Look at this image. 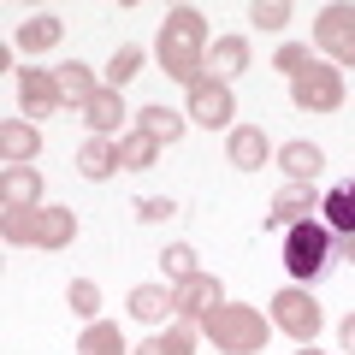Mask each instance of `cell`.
<instances>
[{
    "mask_svg": "<svg viewBox=\"0 0 355 355\" xmlns=\"http://www.w3.org/2000/svg\"><path fill=\"white\" fill-rule=\"evenodd\" d=\"M207 18L196 12V6H172L166 12V24H160V71L172 77V83H184V89H196L207 77Z\"/></svg>",
    "mask_w": 355,
    "mask_h": 355,
    "instance_id": "obj_1",
    "label": "cell"
},
{
    "mask_svg": "<svg viewBox=\"0 0 355 355\" xmlns=\"http://www.w3.org/2000/svg\"><path fill=\"white\" fill-rule=\"evenodd\" d=\"M202 331L214 338L219 355H261L266 338H272V320H266L261 308H249V302H219L214 314L202 320Z\"/></svg>",
    "mask_w": 355,
    "mask_h": 355,
    "instance_id": "obj_2",
    "label": "cell"
},
{
    "mask_svg": "<svg viewBox=\"0 0 355 355\" xmlns=\"http://www.w3.org/2000/svg\"><path fill=\"white\" fill-rule=\"evenodd\" d=\"M331 231H326V219H302V225H291L284 231V272H291L296 284H308V279H320L331 266Z\"/></svg>",
    "mask_w": 355,
    "mask_h": 355,
    "instance_id": "obj_3",
    "label": "cell"
},
{
    "mask_svg": "<svg viewBox=\"0 0 355 355\" xmlns=\"http://www.w3.org/2000/svg\"><path fill=\"white\" fill-rule=\"evenodd\" d=\"M272 326H279L284 338H296V343H314L320 326H326V314H320V302H314L308 284H284V291L272 296Z\"/></svg>",
    "mask_w": 355,
    "mask_h": 355,
    "instance_id": "obj_4",
    "label": "cell"
},
{
    "mask_svg": "<svg viewBox=\"0 0 355 355\" xmlns=\"http://www.w3.org/2000/svg\"><path fill=\"white\" fill-rule=\"evenodd\" d=\"M291 101L302 107V113H338V107H343V71L314 60V65L291 83Z\"/></svg>",
    "mask_w": 355,
    "mask_h": 355,
    "instance_id": "obj_5",
    "label": "cell"
},
{
    "mask_svg": "<svg viewBox=\"0 0 355 355\" xmlns=\"http://www.w3.org/2000/svg\"><path fill=\"white\" fill-rule=\"evenodd\" d=\"M314 42H320V53H331L338 71H349L355 65V6H326L314 18Z\"/></svg>",
    "mask_w": 355,
    "mask_h": 355,
    "instance_id": "obj_6",
    "label": "cell"
},
{
    "mask_svg": "<svg viewBox=\"0 0 355 355\" xmlns=\"http://www.w3.org/2000/svg\"><path fill=\"white\" fill-rule=\"evenodd\" d=\"M231 119H237V101H231V83H219V77H202V83L190 89V125L225 130Z\"/></svg>",
    "mask_w": 355,
    "mask_h": 355,
    "instance_id": "obj_7",
    "label": "cell"
},
{
    "mask_svg": "<svg viewBox=\"0 0 355 355\" xmlns=\"http://www.w3.org/2000/svg\"><path fill=\"white\" fill-rule=\"evenodd\" d=\"M320 202H326V196H320L314 184H284V190L272 196L266 231H291V225H302V219H320Z\"/></svg>",
    "mask_w": 355,
    "mask_h": 355,
    "instance_id": "obj_8",
    "label": "cell"
},
{
    "mask_svg": "<svg viewBox=\"0 0 355 355\" xmlns=\"http://www.w3.org/2000/svg\"><path fill=\"white\" fill-rule=\"evenodd\" d=\"M172 302H178V314H184V320H207L219 302H225V284H219L214 272H196V279L172 284Z\"/></svg>",
    "mask_w": 355,
    "mask_h": 355,
    "instance_id": "obj_9",
    "label": "cell"
},
{
    "mask_svg": "<svg viewBox=\"0 0 355 355\" xmlns=\"http://www.w3.org/2000/svg\"><path fill=\"white\" fill-rule=\"evenodd\" d=\"M18 101H24V119H48V113H60L65 107V95H60V77L53 71H18Z\"/></svg>",
    "mask_w": 355,
    "mask_h": 355,
    "instance_id": "obj_10",
    "label": "cell"
},
{
    "mask_svg": "<svg viewBox=\"0 0 355 355\" xmlns=\"http://www.w3.org/2000/svg\"><path fill=\"white\" fill-rule=\"evenodd\" d=\"M225 154H231V166H237V172H261V166L272 160V142H266L261 125H231Z\"/></svg>",
    "mask_w": 355,
    "mask_h": 355,
    "instance_id": "obj_11",
    "label": "cell"
},
{
    "mask_svg": "<svg viewBox=\"0 0 355 355\" xmlns=\"http://www.w3.org/2000/svg\"><path fill=\"white\" fill-rule=\"evenodd\" d=\"M36 154H42V130L30 119H6L0 125V160L6 166H30Z\"/></svg>",
    "mask_w": 355,
    "mask_h": 355,
    "instance_id": "obj_12",
    "label": "cell"
},
{
    "mask_svg": "<svg viewBox=\"0 0 355 355\" xmlns=\"http://www.w3.org/2000/svg\"><path fill=\"white\" fill-rule=\"evenodd\" d=\"M320 219H326L331 237H355V178H343V184H331V190H326Z\"/></svg>",
    "mask_w": 355,
    "mask_h": 355,
    "instance_id": "obj_13",
    "label": "cell"
},
{
    "mask_svg": "<svg viewBox=\"0 0 355 355\" xmlns=\"http://www.w3.org/2000/svg\"><path fill=\"white\" fill-rule=\"evenodd\" d=\"M60 42H65V24H60L53 12H36V18H24V24H18L12 48L30 60V53H48V48H60Z\"/></svg>",
    "mask_w": 355,
    "mask_h": 355,
    "instance_id": "obj_14",
    "label": "cell"
},
{
    "mask_svg": "<svg viewBox=\"0 0 355 355\" xmlns=\"http://www.w3.org/2000/svg\"><path fill=\"white\" fill-rule=\"evenodd\" d=\"M77 172H83L89 184H107L113 172H125V166H119V142L113 137H89L83 148H77Z\"/></svg>",
    "mask_w": 355,
    "mask_h": 355,
    "instance_id": "obj_15",
    "label": "cell"
},
{
    "mask_svg": "<svg viewBox=\"0 0 355 355\" xmlns=\"http://www.w3.org/2000/svg\"><path fill=\"white\" fill-rule=\"evenodd\" d=\"M71 243H77L71 207H36V249H71Z\"/></svg>",
    "mask_w": 355,
    "mask_h": 355,
    "instance_id": "obj_16",
    "label": "cell"
},
{
    "mask_svg": "<svg viewBox=\"0 0 355 355\" xmlns=\"http://www.w3.org/2000/svg\"><path fill=\"white\" fill-rule=\"evenodd\" d=\"M77 113H83V125L95 130V137H113V130H119V119H125V101H119V89H107V83H101L83 107H77Z\"/></svg>",
    "mask_w": 355,
    "mask_h": 355,
    "instance_id": "obj_17",
    "label": "cell"
},
{
    "mask_svg": "<svg viewBox=\"0 0 355 355\" xmlns=\"http://www.w3.org/2000/svg\"><path fill=\"white\" fill-rule=\"evenodd\" d=\"M279 166H284V184H314V178L326 172V154H320L314 142H284Z\"/></svg>",
    "mask_w": 355,
    "mask_h": 355,
    "instance_id": "obj_18",
    "label": "cell"
},
{
    "mask_svg": "<svg viewBox=\"0 0 355 355\" xmlns=\"http://www.w3.org/2000/svg\"><path fill=\"white\" fill-rule=\"evenodd\" d=\"M184 125H190V113H172L166 101H154V107H142V113H137V130H142V137H154L160 148H172V142L184 137Z\"/></svg>",
    "mask_w": 355,
    "mask_h": 355,
    "instance_id": "obj_19",
    "label": "cell"
},
{
    "mask_svg": "<svg viewBox=\"0 0 355 355\" xmlns=\"http://www.w3.org/2000/svg\"><path fill=\"white\" fill-rule=\"evenodd\" d=\"M237 71H249V36H219L214 48H207V77L231 83Z\"/></svg>",
    "mask_w": 355,
    "mask_h": 355,
    "instance_id": "obj_20",
    "label": "cell"
},
{
    "mask_svg": "<svg viewBox=\"0 0 355 355\" xmlns=\"http://www.w3.org/2000/svg\"><path fill=\"white\" fill-rule=\"evenodd\" d=\"M130 314L142 320V326H160V320H178V302L166 284H137L130 291Z\"/></svg>",
    "mask_w": 355,
    "mask_h": 355,
    "instance_id": "obj_21",
    "label": "cell"
},
{
    "mask_svg": "<svg viewBox=\"0 0 355 355\" xmlns=\"http://www.w3.org/2000/svg\"><path fill=\"white\" fill-rule=\"evenodd\" d=\"M0 196H6V207H36L42 202V172L36 166H6L0 172Z\"/></svg>",
    "mask_w": 355,
    "mask_h": 355,
    "instance_id": "obj_22",
    "label": "cell"
},
{
    "mask_svg": "<svg viewBox=\"0 0 355 355\" xmlns=\"http://www.w3.org/2000/svg\"><path fill=\"white\" fill-rule=\"evenodd\" d=\"M53 77H60V95H65V107H83L89 95H95V71H89L83 60H65V65H53Z\"/></svg>",
    "mask_w": 355,
    "mask_h": 355,
    "instance_id": "obj_23",
    "label": "cell"
},
{
    "mask_svg": "<svg viewBox=\"0 0 355 355\" xmlns=\"http://www.w3.org/2000/svg\"><path fill=\"white\" fill-rule=\"evenodd\" d=\"M77 355H130V343H125V331H119V326H107V320H89L83 338H77Z\"/></svg>",
    "mask_w": 355,
    "mask_h": 355,
    "instance_id": "obj_24",
    "label": "cell"
},
{
    "mask_svg": "<svg viewBox=\"0 0 355 355\" xmlns=\"http://www.w3.org/2000/svg\"><path fill=\"white\" fill-rule=\"evenodd\" d=\"M154 160H160V142H154V137H142V130L119 137V166H125V172H148Z\"/></svg>",
    "mask_w": 355,
    "mask_h": 355,
    "instance_id": "obj_25",
    "label": "cell"
},
{
    "mask_svg": "<svg viewBox=\"0 0 355 355\" xmlns=\"http://www.w3.org/2000/svg\"><path fill=\"white\" fill-rule=\"evenodd\" d=\"M137 71H142V48H137V42L113 48V60H107V89H125Z\"/></svg>",
    "mask_w": 355,
    "mask_h": 355,
    "instance_id": "obj_26",
    "label": "cell"
},
{
    "mask_svg": "<svg viewBox=\"0 0 355 355\" xmlns=\"http://www.w3.org/2000/svg\"><path fill=\"white\" fill-rule=\"evenodd\" d=\"M160 266H166V279H172V284H184V279H196V272H202V261H196L190 243H172V249L160 254Z\"/></svg>",
    "mask_w": 355,
    "mask_h": 355,
    "instance_id": "obj_27",
    "label": "cell"
},
{
    "mask_svg": "<svg viewBox=\"0 0 355 355\" xmlns=\"http://www.w3.org/2000/svg\"><path fill=\"white\" fill-rule=\"evenodd\" d=\"M0 237L6 243H36V207H6L0 214Z\"/></svg>",
    "mask_w": 355,
    "mask_h": 355,
    "instance_id": "obj_28",
    "label": "cell"
},
{
    "mask_svg": "<svg viewBox=\"0 0 355 355\" xmlns=\"http://www.w3.org/2000/svg\"><path fill=\"white\" fill-rule=\"evenodd\" d=\"M65 302H71V314H77V320H95V314H101V284H95V279H71Z\"/></svg>",
    "mask_w": 355,
    "mask_h": 355,
    "instance_id": "obj_29",
    "label": "cell"
},
{
    "mask_svg": "<svg viewBox=\"0 0 355 355\" xmlns=\"http://www.w3.org/2000/svg\"><path fill=\"white\" fill-rule=\"evenodd\" d=\"M249 24L284 30V24H291V0H254V6H249Z\"/></svg>",
    "mask_w": 355,
    "mask_h": 355,
    "instance_id": "obj_30",
    "label": "cell"
},
{
    "mask_svg": "<svg viewBox=\"0 0 355 355\" xmlns=\"http://www.w3.org/2000/svg\"><path fill=\"white\" fill-rule=\"evenodd\" d=\"M308 65H314V60H308V48H302V42H284V48L272 53V71H284L291 83H296V77L308 71Z\"/></svg>",
    "mask_w": 355,
    "mask_h": 355,
    "instance_id": "obj_31",
    "label": "cell"
},
{
    "mask_svg": "<svg viewBox=\"0 0 355 355\" xmlns=\"http://www.w3.org/2000/svg\"><path fill=\"white\" fill-rule=\"evenodd\" d=\"M172 214H178L172 196H142V202H137V219H142V225H166Z\"/></svg>",
    "mask_w": 355,
    "mask_h": 355,
    "instance_id": "obj_32",
    "label": "cell"
},
{
    "mask_svg": "<svg viewBox=\"0 0 355 355\" xmlns=\"http://www.w3.org/2000/svg\"><path fill=\"white\" fill-rule=\"evenodd\" d=\"M338 338H343V355H355V314H349V320L338 326Z\"/></svg>",
    "mask_w": 355,
    "mask_h": 355,
    "instance_id": "obj_33",
    "label": "cell"
},
{
    "mask_svg": "<svg viewBox=\"0 0 355 355\" xmlns=\"http://www.w3.org/2000/svg\"><path fill=\"white\" fill-rule=\"evenodd\" d=\"M338 254H343V261H355V237H338Z\"/></svg>",
    "mask_w": 355,
    "mask_h": 355,
    "instance_id": "obj_34",
    "label": "cell"
},
{
    "mask_svg": "<svg viewBox=\"0 0 355 355\" xmlns=\"http://www.w3.org/2000/svg\"><path fill=\"white\" fill-rule=\"evenodd\" d=\"M130 355H166V349H160V338H148L142 349H130Z\"/></svg>",
    "mask_w": 355,
    "mask_h": 355,
    "instance_id": "obj_35",
    "label": "cell"
},
{
    "mask_svg": "<svg viewBox=\"0 0 355 355\" xmlns=\"http://www.w3.org/2000/svg\"><path fill=\"white\" fill-rule=\"evenodd\" d=\"M296 355H320V349H314V343H302V349H296Z\"/></svg>",
    "mask_w": 355,
    "mask_h": 355,
    "instance_id": "obj_36",
    "label": "cell"
}]
</instances>
